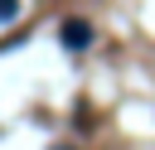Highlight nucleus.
Masks as SVG:
<instances>
[{
    "label": "nucleus",
    "mask_w": 155,
    "mask_h": 150,
    "mask_svg": "<svg viewBox=\"0 0 155 150\" xmlns=\"http://www.w3.org/2000/svg\"><path fill=\"white\" fill-rule=\"evenodd\" d=\"M15 15H19V0H0V24H10Z\"/></svg>",
    "instance_id": "2"
},
{
    "label": "nucleus",
    "mask_w": 155,
    "mask_h": 150,
    "mask_svg": "<svg viewBox=\"0 0 155 150\" xmlns=\"http://www.w3.org/2000/svg\"><path fill=\"white\" fill-rule=\"evenodd\" d=\"M58 39H63V48H87V44H92V24H87V19H63Z\"/></svg>",
    "instance_id": "1"
},
{
    "label": "nucleus",
    "mask_w": 155,
    "mask_h": 150,
    "mask_svg": "<svg viewBox=\"0 0 155 150\" xmlns=\"http://www.w3.org/2000/svg\"><path fill=\"white\" fill-rule=\"evenodd\" d=\"M58 150H63V145H58Z\"/></svg>",
    "instance_id": "3"
}]
</instances>
